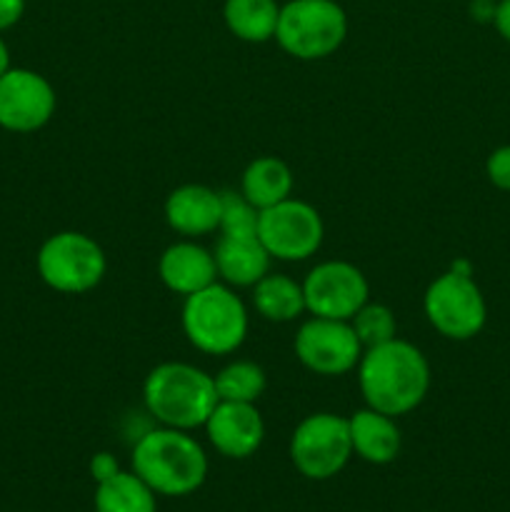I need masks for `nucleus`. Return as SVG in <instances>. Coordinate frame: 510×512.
Returning <instances> with one entry per match:
<instances>
[{
    "instance_id": "nucleus-1",
    "label": "nucleus",
    "mask_w": 510,
    "mask_h": 512,
    "mask_svg": "<svg viewBox=\"0 0 510 512\" xmlns=\"http://www.w3.org/2000/svg\"><path fill=\"white\" fill-rule=\"evenodd\" d=\"M355 370L365 405L393 418L418 408L430 390L428 358L408 340L393 338L363 350Z\"/></svg>"
},
{
    "instance_id": "nucleus-2",
    "label": "nucleus",
    "mask_w": 510,
    "mask_h": 512,
    "mask_svg": "<svg viewBox=\"0 0 510 512\" xmlns=\"http://www.w3.org/2000/svg\"><path fill=\"white\" fill-rule=\"evenodd\" d=\"M130 465L138 478L148 483L155 495L185 498L203 488L208 478V455L188 430L160 428L148 430L135 443Z\"/></svg>"
},
{
    "instance_id": "nucleus-3",
    "label": "nucleus",
    "mask_w": 510,
    "mask_h": 512,
    "mask_svg": "<svg viewBox=\"0 0 510 512\" xmlns=\"http://www.w3.org/2000/svg\"><path fill=\"white\" fill-rule=\"evenodd\" d=\"M143 400L148 413L165 428H203L218 405L215 378L188 363H163L145 378Z\"/></svg>"
},
{
    "instance_id": "nucleus-4",
    "label": "nucleus",
    "mask_w": 510,
    "mask_h": 512,
    "mask_svg": "<svg viewBox=\"0 0 510 512\" xmlns=\"http://www.w3.org/2000/svg\"><path fill=\"white\" fill-rule=\"evenodd\" d=\"M180 325L200 353L230 355L248 338V310L235 290L218 280L185 298Z\"/></svg>"
},
{
    "instance_id": "nucleus-5",
    "label": "nucleus",
    "mask_w": 510,
    "mask_h": 512,
    "mask_svg": "<svg viewBox=\"0 0 510 512\" xmlns=\"http://www.w3.org/2000/svg\"><path fill=\"white\" fill-rule=\"evenodd\" d=\"M348 35V15L335 0H290L280 5L275 40L298 60L333 55Z\"/></svg>"
},
{
    "instance_id": "nucleus-6",
    "label": "nucleus",
    "mask_w": 510,
    "mask_h": 512,
    "mask_svg": "<svg viewBox=\"0 0 510 512\" xmlns=\"http://www.w3.org/2000/svg\"><path fill=\"white\" fill-rule=\"evenodd\" d=\"M35 268L40 280L55 293L83 295L98 288L105 278L108 260L103 248L90 235L78 230L55 233L40 245L35 255Z\"/></svg>"
},
{
    "instance_id": "nucleus-7",
    "label": "nucleus",
    "mask_w": 510,
    "mask_h": 512,
    "mask_svg": "<svg viewBox=\"0 0 510 512\" xmlns=\"http://www.w3.org/2000/svg\"><path fill=\"white\" fill-rule=\"evenodd\" d=\"M353 458L348 418L335 413H313L290 435V460L308 480H330L343 473Z\"/></svg>"
},
{
    "instance_id": "nucleus-8",
    "label": "nucleus",
    "mask_w": 510,
    "mask_h": 512,
    "mask_svg": "<svg viewBox=\"0 0 510 512\" xmlns=\"http://www.w3.org/2000/svg\"><path fill=\"white\" fill-rule=\"evenodd\" d=\"M428 323L450 340H470L485 325V300L468 270L453 268L428 285L423 298Z\"/></svg>"
},
{
    "instance_id": "nucleus-9",
    "label": "nucleus",
    "mask_w": 510,
    "mask_h": 512,
    "mask_svg": "<svg viewBox=\"0 0 510 512\" xmlns=\"http://www.w3.org/2000/svg\"><path fill=\"white\" fill-rule=\"evenodd\" d=\"M258 238L273 260L300 263L313 258L325 238V225L318 210L298 198L260 210Z\"/></svg>"
},
{
    "instance_id": "nucleus-10",
    "label": "nucleus",
    "mask_w": 510,
    "mask_h": 512,
    "mask_svg": "<svg viewBox=\"0 0 510 512\" xmlns=\"http://www.w3.org/2000/svg\"><path fill=\"white\" fill-rule=\"evenodd\" d=\"M295 358L305 370L323 378H338L358 368L363 345L350 320L310 318L295 333Z\"/></svg>"
},
{
    "instance_id": "nucleus-11",
    "label": "nucleus",
    "mask_w": 510,
    "mask_h": 512,
    "mask_svg": "<svg viewBox=\"0 0 510 512\" xmlns=\"http://www.w3.org/2000/svg\"><path fill=\"white\" fill-rule=\"evenodd\" d=\"M305 310L315 318L350 320L370 300L368 278L348 260H325L303 280Z\"/></svg>"
},
{
    "instance_id": "nucleus-12",
    "label": "nucleus",
    "mask_w": 510,
    "mask_h": 512,
    "mask_svg": "<svg viewBox=\"0 0 510 512\" xmlns=\"http://www.w3.org/2000/svg\"><path fill=\"white\" fill-rule=\"evenodd\" d=\"M58 108L55 88L30 68H10L0 75V128L8 133H35L45 128Z\"/></svg>"
},
{
    "instance_id": "nucleus-13",
    "label": "nucleus",
    "mask_w": 510,
    "mask_h": 512,
    "mask_svg": "<svg viewBox=\"0 0 510 512\" xmlns=\"http://www.w3.org/2000/svg\"><path fill=\"white\" fill-rule=\"evenodd\" d=\"M208 443L223 458L245 460L260 450L265 440V423L255 403H225L218 400L203 425Z\"/></svg>"
},
{
    "instance_id": "nucleus-14",
    "label": "nucleus",
    "mask_w": 510,
    "mask_h": 512,
    "mask_svg": "<svg viewBox=\"0 0 510 512\" xmlns=\"http://www.w3.org/2000/svg\"><path fill=\"white\" fill-rule=\"evenodd\" d=\"M158 275L170 293L183 295V298L218 283L213 250L203 248V245H198L190 238L173 243L170 248L163 250L158 263Z\"/></svg>"
},
{
    "instance_id": "nucleus-15",
    "label": "nucleus",
    "mask_w": 510,
    "mask_h": 512,
    "mask_svg": "<svg viewBox=\"0 0 510 512\" xmlns=\"http://www.w3.org/2000/svg\"><path fill=\"white\" fill-rule=\"evenodd\" d=\"M213 255L218 280L230 288H253L273 263L258 235H220Z\"/></svg>"
},
{
    "instance_id": "nucleus-16",
    "label": "nucleus",
    "mask_w": 510,
    "mask_h": 512,
    "mask_svg": "<svg viewBox=\"0 0 510 512\" xmlns=\"http://www.w3.org/2000/svg\"><path fill=\"white\" fill-rule=\"evenodd\" d=\"M165 220L185 238L215 233L220 225V193L208 185H180L165 200Z\"/></svg>"
},
{
    "instance_id": "nucleus-17",
    "label": "nucleus",
    "mask_w": 510,
    "mask_h": 512,
    "mask_svg": "<svg viewBox=\"0 0 510 512\" xmlns=\"http://www.w3.org/2000/svg\"><path fill=\"white\" fill-rule=\"evenodd\" d=\"M350 443H353V455L370 465H388L400 455L403 435H400L398 423L393 415L378 413L368 408L355 410L348 418Z\"/></svg>"
},
{
    "instance_id": "nucleus-18",
    "label": "nucleus",
    "mask_w": 510,
    "mask_h": 512,
    "mask_svg": "<svg viewBox=\"0 0 510 512\" xmlns=\"http://www.w3.org/2000/svg\"><path fill=\"white\" fill-rule=\"evenodd\" d=\"M293 170L275 155L255 158L240 178V193L250 200L258 210L278 205L293 198Z\"/></svg>"
},
{
    "instance_id": "nucleus-19",
    "label": "nucleus",
    "mask_w": 510,
    "mask_h": 512,
    "mask_svg": "<svg viewBox=\"0 0 510 512\" xmlns=\"http://www.w3.org/2000/svg\"><path fill=\"white\" fill-rule=\"evenodd\" d=\"M253 305L270 323H293L305 313L303 283L283 273H268L253 285Z\"/></svg>"
},
{
    "instance_id": "nucleus-20",
    "label": "nucleus",
    "mask_w": 510,
    "mask_h": 512,
    "mask_svg": "<svg viewBox=\"0 0 510 512\" xmlns=\"http://www.w3.org/2000/svg\"><path fill=\"white\" fill-rule=\"evenodd\" d=\"M95 512H158V495L133 470H118L95 488Z\"/></svg>"
},
{
    "instance_id": "nucleus-21",
    "label": "nucleus",
    "mask_w": 510,
    "mask_h": 512,
    "mask_svg": "<svg viewBox=\"0 0 510 512\" xmlns=\"http://www.w3.org/2000/svg\"><path fill=\"white\" fill-rule=\"evenodd\" d=\"M225 25L245 43H268L275 38L280 5L275 0H225Z\"/></svg>"
},
{
    "instance_id": "nucleus-22",
    "label": "nucleus",
    "mask_w": 510,
    "mask_h": 512,
    "mask_svg": "<svg viewBox=\"0 0 510 512\" xmlns=\"http://www.w3.org/2000/svg\"><path fill=\"white\" fill-rule=\"evenodd\" d=\"M213 378L218 400H225V403H258L260 395L268 388L265 370L250 360H233Z\"/></svg>"
},
{
    "instance_id": "nucleus-23",
    "label": "nucleus",
    "mask_w": 510,
    "mask_h": 512,
    "mask_svg": "<svg viewBox=\"0 0 510 512\" xmlns=\"http://www.w3.org/2000/svg\"><path fill=\"white\" fill-rule=\"evenodd\" d=\"M355 335H358L363 350L383 345L388 340L398 338V323H395V313L383 303H365L358 313L350 318Z\"/></svg>"
},
{
    "instance_id": "nucleus-24",
    "label": "nucleus",
    "mask_w": 510,
    "mask_h": 512,
    "mask_svg": "<svg viewBox=\"0 0 510 512\" xmlns=\"http://www.w3.org/2000/svg\"><path fill=\"white\" fill-rule=\"evenodd\" d=\"M260 210L243 193H220V235H258Z\"/></svg>"
},
{
    "instance_id": "nucleus-25",
    "label": "nucleus",
    "mask_w": 510,
    "mask_h": 512,
    "mask_svg": "<svg viewBox=\"0 0 510 512\" xmlns=\"http://www.w3.org/2000/svg\"><path fill=\"white\" fill-rule=\"evenodd\" d=\"M485 170H488L490 183L498 185L500 190H510V145L493 150Z\"/></svg>"
},
{
    "instance_id": "nucleus-26",
    "label": "nucleus",
    "mask_w": 510,
    "mask_h": 512,
    "mask_svg": "<svg viewBox=\"0 0 510 512\" xmlns=\"http://www.w3.org/2000/svg\"><path fill=\"white\" fill-rule=\"evenodd\" d=\"M25 15V0H0V33L20 23Z\"/></svg>"
},
{
    "instance_id": "nucleus-27",
    "label": "nucleus",
    "mask_w": 510,
    "mask_h": 512,
    "mask_svg": "<svg viewBox=\"0 0 510 512\" xmlns=\"http://www.w3.org/2000/svg\"><path fill=\"white\" fill-rule=\"evenodd\" d=\"M118 460L110 453H98L93 460H90V475H93L95 483H103L110 475L118 473Z\"/></svg>"
},
{
    "instance_id": "nucleus-28",
    "label": "nucleus",
    "mask_w": 510,
    "mask_h": 512,
    "mask_svg": "<svg viewBox=\"0 0 510 512\" xmlns=\"http://www.w3.org/2000/svg\"><path fill=\"white\" fill-rule=\"evenodd\" d=\"M493 23L495 28H498V33L503 35L505 40H510V0H500V3L495 5Z\"/></svg>"
},
{
    "instance_id": "nucleus-29",
    "label": "nucleus",
    "mask_w": 510,
    "mask_h": 512,
    "mask_svg": "<svg viewBox=\"0 0 510 512\" xmlns=\"http://www.w3.org/2000/svg\"><path fill=\"white\" fill-rule=\"evenodd\" d=\"M10 68H13V65H10V50H8V45H5L3 35H0V75L8 73Z\"/></svg>"
}]
</instances>
